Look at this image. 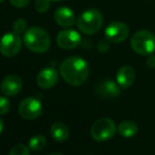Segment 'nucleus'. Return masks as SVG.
<instances>
[{
  "label": "nucleus",
  "mask_w": 155,
  "mask_h": 155,
  "mask_svg": "<svg viewBox=\"0 0 155 155\" xmlns=\"http://www.w3.org/2000/svg\"><path fill=\"white\" fill-rule=\"evenodd\" d=\"M3 1H4V0H0V3H2Z\"/></svg>",
  "instance_id": "nucleus-28"
},
{
  "label": "nucleus",
  "mask_w": 155,
  "mask_h": 155,
  "mask_svg": "<svg viewBox=\"0 0 155 155\" xmlns=\"http://www.w3.org/2000/svg\"><path fill=\"white\" fill-rule=\"evenodd\" d=\"M11 102L6 97L0 96V115H4L10 111Z\"/></svg>",
  "instance_id": "nucleus-21"
},
{
  "label": "nucleus",
  "mask_w": 155,
  "mask_h": 155,
  "mask_svg": "<svg viewBox=\"0 0 155 155\" xmlns=\"http://www.w3.org/2000/svg\"><path fill=\"white\" fill-rule=\"evenodd\" d=\"M48 155H63L62 153H50V154H48Z\"/></svg>",
  "instance_id": "nucleus-26"
},
{
  "label": "nucleus",
  "mask_w": 155,
  "mask_h": 155,
  "mask_svg": "<svg viewBox=\"0 0 155 155\" xmlns=\"http://www.w3.org/2000/svg\"><path fill=\"white\" fill-rule=\"evenodd\" d=\"M47 146V139L43 135H35L29 140V148L30 150L34 152H38L45 149Z\"/></svg>",
  "instance_id": "nucleus-17"
},
{
  "label": "nucleus",
  "mask_w": 155,
  "mask_h": 155,
  "mask_svg": "<svg viewBox=\"0 0 155 155\" xmlns=\"http://www.w3.org/2000/svg\"><path fill=\"white\" fill-rule=\"evenodd\" d=\"M22 79L18 75L12 74V75H8L6 77L3 78L0 88H1V92L4 95L11 97V96L17 95L20 92L21 89H22Z\"/></svg>",
  "instance_id": "nucleus-11"
},
{
  "label": "nucleus",
  "mask_w": 155,
  "mask_h": 155,
  "mask_svg": "<svg viewBox=\"0 0 155 155\" xmlns=\"http://www.w3.org/2000/svg\"><path fill=\"white\" fill-rule=\"evenodd\" d=\"M13 29H14V32L17 33V34H22L27 29V21L22 18L17 19L13 25Z\"/></svg>",
  "instance_id": "nucleus-20"
},
{
  "label": "nucleus",
  "mask_w": 155,
  "mask_h": 155,
  "mask_svg": "<svg viewBox=\"0 0 155 155\" xmlns=\"http://www.w3.org/2000/svg\"><path fill=\"white\" fill-rule=\"evenodd\" d=\"M130 43L132 50L136 54L149 56L155 51V35L150 31L141 30L133 35Z\"/></svg>",
  "instance_id": "nucleus-4"
},
{
  "label": "nucleus",
  "mask_w": 155,
  "mask_h": 155,
  "mask_svg": "<svg viewBox=\"0 0 155 155\" xmlns=\"http://www.w3.org/2000/svg\"><path fill=\"white\" fill-rule=\"evenodd\" d=\"M117 131L115 123L110 118H100L93 124L91 128V136L94 140L101 143L112 138Z\"/></svg>",
  "instance_id": "nucleus-5"
},
{
  "label": "nucleus",
  "mask_w": 155,
  "mask_h": 155,
  "mask_svg": "<svg viewBox=\"0 0 155 155\" xmlns=\"http://www.w3.org/2000/svg\"><path fill=\"white\" fill-rule=\"evenodd\" d=\"M25 45L34 53H45L51 47V39L47 32L38 27H32L23 35Z\"/></svg>",
  "instance_id": "nucleus-2"
},
{
  "label": "nucleus",
  "mask_w": 155,
  "mask_h": 155,
  "mask_svg": "<svg viewBox=\"0 0 155 155\" xmlns=\"http://www.w3.org/2000/svg\"><path fill=\"white\" fill-rule=\"evenodd\" d=\"M8 155H31V154H30L29 147L22 145V143H18V145L14 146V147L11 149Z\"/></svg>",
  "instance_id": "nucleus-18"
},
{
  "label": "nucleus",
  "mask_w": 155,
  "mask_h": 155,
  "mask_svg": "<svg viewBox=\"0 0 155 155\" xmlns=\"http://www.w3.org/2000/svg\"><path fill=\"white\" fill-rule=\"evenodd\" d=\"M51 0H36L35 1V10L38 13H45L50 8Z\"/></svg>",
  "instance_id": "nucleus-19"
},
{
  "label": "nucleus",
  "mask_w": 155,
  "mask_h": 155,
  "mask_svg": "<svg viewBox=\"0 0 155 155\" xmlns=\"http://www.w3.org/2000/svg\"><path fill=\"white\" fill-rule=\"evenodd\" d=\"M117 132L124 137H132L138 132V127L132 120H124L117 127Z\"/></svg>",
  "instance_id": "nucleus-16"
},
{
  "label": "nucleus",
  "mask_w": 155,
  "mask_h": 155,
  "mask_svg": "<svg viewBox=\"0 0 155 155\" xmlns=\"http://www.w3.org/2000/svg\"><path fill=\"white\" fill-rule=\"evenodd\" d=\"M69 128L63 123L56 121L52 124L51 127V135L56 141L58 143H63L69 137Z\"/></svg>",
  "instance_id": "nucleus-15"
},
{
  "label": "nucleus",
  "mask_w": 155,
  "mask_h": 155,
  "mask_svg": "<svg viewBox=\"0 0 155 155\" xmlns=\"http://www.w3.org/2000/svg\"><path fill=\"white\" fill-rule=\"evenodd\" d=\"M104 18L101 13L96 8H88L80 14L77 19V27L81 33L86 35L95 34L101 29Z\"/></svg>",
  "instance_id": "nucleus-3"
},
{
  "label": "nucleus",
  "mask_w": 155,
  "mask_h": 155,
  "mask_svg": "<svg viewBox=\"0 0 155 155\" xmlns=\"http://www.w3.org/2000/svg\"><path fill=\"white\" fill-rule=\"evenodd\" d=\"M3 129H4V123H3V120H2V119L0 118V134L2 133Z\"/></svg>",
  "instance_id": "nucleus-25"
},
{
  "label": "nucleus",
  "mask_w": 155,
  "mask_h": 155,
  "mask_svg": "<svg viewBox=\"0 0 155 155\" xmlns=\"http://www.w3.org/2000/svg\"><path fill=\"white\" fill-rule=\"evenodd\" d=\"M89 64L84 58L72 56L61 62L59 73L67 84L79 87L87 81L89 77Z\"/></svg>",
  "instance_id": "nucleus-1"
},
{
  "label": "nucleus",
  "mask_w": 155,
  "mask_h": 155,
  "mask_svg": "<svg viewBox=\"0 0 155 155\" xmlns=\"http://www.w3.org/2000/svg\"><path fill=\"white\" fill-rule=\"evenodd\" d=\"M18 112L22 118L27 120L36 119L42 113V104L38 99L34 97H27L20 102Z\"/></svg>",
  "instance_id": "nucleus-7"
},
{
  "label": "nucleus",
  "mask_w": 155,
  "mask_h": 155,
  "mask_svg": "<svg viewBox=\"0 0 155 155\" xmlns=\"http://www.w3.org/2000/svg\"><path fill=\"white\" fill-rule=\"evenodd\" d=\"M129 27L120 21L112 22L106 28L104 35L106 39L111 43H120L126 40L129 36Z\"/></svg>",
  "instance_id": "nucleus-8"
},
{
  "label": "nucleus",
  "mask_w": 155,
  "mask_h": 155,
  "mask_svg": "<svg viewBox=\"0 0 155 155\" xmlns=\"http://www.w3.org/2000/svg\"><path fill=\"white\" fill-rule=\"evenodd\" d=\"M56 41H57V45L61 49L73 50L80 45L81 37H80L78 32L68 29L59 32V34L57 35V38H56Z\"/></svg>",
  "instance_id": "nucleus-9"
},
{
  "label": "nucleus",
  "mask_w": 155,
  "mask_h": 155,
  "mask_svg": "<svg viewBox=\"0 0 155 155\" xmlns=\"http://www.w3.org/2000/svg\"><path fill=\"white\" fill-rule=\"evenodd\" d=\"M54 19L62 28H70L75 23L76 17L74 12L70 8L67 6H61L57 8L54 13Z\"/></svg>",
  "instance_id": "nucleus-13"
},
{
  "label": "nucleus",
  "mask_w": 155,
  "mask_h": 155,
  "mask_svg": "<svg viewBox=\"0 0 155 155\" xmlns=\"http://www.w3.org/2000/svg\"><path fill=\"white\" fill-rule=\"evenodd\" d=\"M36 81L38 87L41 89L48 90L53 88L58 81V72L52 67L45 68L38 73Z\"/></svg>",
  "instance_id": "nucleus-10"
},
{
  "label": "nucleus",
  "mask_w": 155,
  "mask_h": 155,
  "mask_svg": "<svg viewBox=\"0 0 155 155\" xmlns=\"http://www.w3.org/2000/svg\"><path fill=\"white\" fill-rule=\"evenodd\" d=\"M109 41H100L99 43H98V50H99L100 53H106V52H108L109 50Z\"/></svg>",
  "instance_id": "nucleus-23"
},
{
  "label": "nucleus",
  "mask_w": 155,
  "mask_h": 155,
  "mask_svg": "<svg viewBox=\"0 0 155 155\" xmlns=\"http://www.w3.org/2000/svg\"><path fill=\"white\" fill-rule=\"evenodd\" d=\"M22 40L17 33H6L0 40V53L5 57H14L20 52Z\"/></svg>",
  "instance_id": "nucleus-6"
},
{
  "label": "nucleus",
  "mask_w": 155,
  "mask_h": 155,
  "mask_svg": "<svg viewBox=\"0 0 155 155\" xmlns=\"http://www.w3.org/2000/svg\"><path fill=\"white\" fill-rule=\"evenodd\" d=\"M146 63H147L148 68H150V69H154L155 68V56L153 55V54H151V55L148 56Z\"/></svg>",
  "instance_id": "nucleus-24"
},
{
  "label": "nucleus",
  "mask_w": 155,
  "mask_h": 155,
  "mask_svg": "<svg viewBox=\"0 0 155 155\" xmlns=\"http://www.w3.org/2000/svg\"><path fill=\"white\" fill-rule=\"evenodd\" d=\"M51 1H55V2H60V1H63V0H51Z\"/></svg>",
  "instance_id": "nucleus-27"
},
{
  "label": "nucleus",
  "mask_w": 155,
  "mask_h": 155,
  "mask_svg": "<svg viewBox=\"0 0 155 155\" xmlns=\"http://www.w3.org/2000/svg\"><path fill=\"white\" fill-rule=\"evenodd\" d=\"M120 87L118 84L114 82L113 80L107 79V80H102L99 84L96 86L95 88V92L99 97L101 98H114L120 94Z\"/></svg>",
  "instance_id": "nucleus-12"
},
{
  "label": "nucleus",
  "mask_w": 155,
  "mask_h": 155,
  "mask_svg": "<svg viewBox=\"0 0 155 155\" xmlns=\"http://www.w3.org/2000/svg\"><path fill=\"white\" fill-rule=\"evenodd\" d=\"M30 1L31 0H10L12 5H14L15 8H25L30 3Z\"/></svg>",
  "instance_id": "nucleus-22"
},
{
  "label": "nucleus",
  "mask_w": 155,
  "mask_h": 155,
  "mask_svg": "<svg viewBox=\"0 0 155 155\" xmlns=\"http://www.w3.org/2000/svg\"><path fill=\"white\" fill-rule=\"evenodd\" d=\"M136 78V73L134 69L130 65H124L118 70L116 75L117 84L121 89H128L133 84Z\"/></svg>",
  "instance_id": "nucleus-14"
}]
</instances>
